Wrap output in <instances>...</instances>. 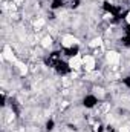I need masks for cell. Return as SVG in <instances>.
I'll list each match as a JSON object with an SVG mask.
<instances>
[{
  "label": "cell",
  "instance_id": "cell-1",
  "mask_svg": "<svg viewBox=\"0 0 130 132\" xmlns=\"http://www.w3.org/2000/svg\"><path fill=\"white\" fill-rule=\"evenodd\" d=\"M83 65H84V68H86L87 72H92V71H93V68H95L93 57H92V55H86L84 59H83Z\"/></svg>",
  "mask_w": 130,
  "mask_h": 132
},
{
  "label": "cell",
  "instance_id": "cell-2",
  "mask_svg": "<svg viewBox=\"0 0 130 132\" xmlns=\"http://www.w3.org/2000/svg\"><path fill=\"white\" fill-rule=\"evenodd\" d=\"M77 43H78V40L75 39L74 35H64V37H63V45H64L66 48L74 46V45H77Z\"/></svg>",
  "mask_w": 130,
  "mask_h": 132
},
{
  "label": "cell",
  "instance_id": "cell-3",
  "mask_svg": "<svg viewBox=\"0 0 130 132\" xmlns=\"http://www.w3.org/2000/svg\"><path fill=\"white\" fill-rule=\"evenodd\" d=\"M81 65H83V59H81L80 55L72 57V59H70V61H69V66H70L72 69H78Z\"/></svg>",
  "mask_w": 130,
  "mask_h": 132
},
{
  "label": "cell",
  "instance_id": "cell-4",
  "mask_svg": "<svg viewBox=\"0 0 130 132\" xmlns=\"http://www.w3.org/2000/svg\"><path fill=\"white\" fill-rule=\"evenodd\" d=\"M107 60H109V63H118L119 61V54L115 52V51H109L107 52Z\"/></svg>",
  "mask_w": 130,
  "mask_h": 132
},
{
  "label": "cell",
  "instance_id": "cell-5",
  "mask_svg": "<svg viewBox=\"0 0 130 132\" xmlns=\"http://www.w3.org/2000/svg\"><path fill=\"white\" fill-rule=\"evenodd\" d=\"M3 55H5V59H6V60H9V61H15V57H14V54H12V51H11V48H9V46H5Z\"/></svg>",
  "mask_w": 130,
  "mask_h": 132
},
{
  "label": "cell",
  "instance_id": "cell-6",
  "mask_svg": "<svg viewBox=\"0 0 130 132\" xmlns=\"http://www.w3.org/2000/svg\"><path fill=\"white\" fill-rule=\"evenodd\" d=\"M51 45H52V37H49V35L44 37L43 42H41V46H43V48H49Z\"/></svg>",
  "mask_w": 130,
  "mask_h": 132
},
{
  "label": "cell",
  "instance_id": "cell-7",
  "mask_svg": "<svg viewBox=\"0 0 130 132\" xmlns=\"http://www.w3.org/2000/svg\"><path fill=\"white\" fill-rule=\"evenodd\" d=\"M19 66H20V72H22V75H25V74L28 72V68H26L23 63H19Z\"/></svg>",
  "mask_w": 130,
  "mask_h": 132
},
{
  "label": "cell",
  "instance_id": "cell-8",
  "mask_svg": "<svg viewBox=\"0 0 130 132\" xmlns=\"http://www.w3.org/2000/svg\"><path fill=\"white\" fill-rule=\"evenodd\" d=\"M90 45H92V46H101V39H95V40H92Z\"/></svg>",
  "mask_w": 130,
  "mask_h": 132
},
{
  "label": "cell",
  "instance_id": "cell-9",
  "mask_svg": "<svg viewBox=\"0 0 130 132\" xmlns=\"http://www.w3.org/2000/svg\"><path fill=\"white\" fill-rule=\"evenodd\" d=\"M43 25H44V20H43V19H40V20H37V22H35V28L38 29V28H41Z\"/></svg>",
  "mask_w": 130,
  "mask_h": 132
},
{
  "label": "cell",
  "instance_id": "cell-10",
  "mask_svg": "<svg viewBox=\"0 0 130 132\" xmlns=\"http://www.w3.org/2000/svg\"><path fill=\"white\" fill-rule=\"evenodd\" d=\"M119 132H130V129H129V127H121Z\"/></svg>",
  "mask_w": 130,
  "mask_h": 132
},
{
  "label": "cell",
  "instance_id": "cell-11",
  "mask_svg": "<svg viewBox=\"0 0 130 132\" xmlns=\"http://www.w3.org/2000/svg\"><path fill=\"white\" fill-rule=\"evenodd\" d=\"M125 19H127V23L130 25V12H129V14H127V17H125Z\"/></svg>",
  "mask_w": 130,
  "mask_h": 132
},
{
  "label": "cell",
  "instance_id": "cell-12",
  "mask_svg": "<svg viewBox=\"0 0 130 132\" xmlns=\"http://www.w3.org/2000/svg\"><path fill=\"white\" fill-rule=\"evenodd\" d=\"M15 2H17V3H20V2H23V0H15Z\"/></svg>",
  "mask_w": 130,
  "mask_h": 132
}]
</instances>
